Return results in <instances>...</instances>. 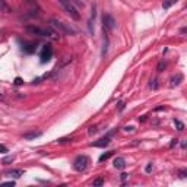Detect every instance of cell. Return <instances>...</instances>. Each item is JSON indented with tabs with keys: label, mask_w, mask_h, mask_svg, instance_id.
I'll list each match as a JSON object with an SVG mask.
<instances>
[{
	"label": "cell",
	"mask_w": 187,
	"mask_h": 187,
	"mask_svg": "<svg viewBox=\"0 0 187 187\" xmlns=\"http://www.w3.org/2000/svg\"><path fill=\"white\" fill-rule=\"evenodd\" d=\"M102 22H104V29H107V31L113 29L116 27V21H114V18L111 16V15H104Z\"/></svg>",
	"instance_id": "8992f818"
},
{
	"label": "cell",
	"mask_w": 187,
	"mask_h": 187,
	"mask_svg": "<svg viewBox=\"0 0 187 187\" xmlns=\"http://www.w3.org/2000/svg\"><path fill=\"white\" fill-rule=\"evenodd\" d=\"M6 176H10L13 178H19L21 176H23V170H10L6 172Z\"/></svg>",
	"instance_id": "5bb4252c"
},
{
	"label": "cell",
	"mask_w": 187,
	"mask_h": 187,
	"mask_svg": "<svg viewBox=\"0 0 187 187\" xmlns=\"http://www.w3.org/2000/svg\"><path fill=\"white\" fill-rule=\"evenodd\" d=\"M161 110H165V108H164V107H156V108H155V111H161Z\"/></svg>",
	"instance_id": "e575fe53"
},
{
	"label": "cell",
	"mask_w": 187,
	"mask_h": 187,
	"mask_svg": "<svg viewBox=\"0 0 187 187\" xmlns=\"http://www.w3.org/2000/svg\"><path fill=\"white\" fill-rule=\"evenodd\" d=\"M3 186H12V187H13V186H15V181H6V183H3Z\"/></svg>",
	"instance_id": "f546056e"
},
{
	"label": "cell",
	"mask_w": 187,
	"mask_h": 187,
	"mask_svg": "<svg viewBox=\"0 0 187 187\" xmlns=\"http://www.w3.org/2000/svg\"><path fill=\"white\" fill-rule=\"evenodd\" d=\"M59 3L61 5V7L66 10V13L72 19H75V21H79L81 19V15H79L78 9L75 7V5H73V0H59Z\"/></svg>",
	"instance_id": "7a4b0ae2"
},
{
	"label": "cell",
	"mask_w": 187,
	"mask_h": 187,
	"mask_svg": "<svg viewBox=\"0 0 187 187\" xmlns=\"http://www.w3.org/2000/svg\"><path fill=\"white\" fill-rule=\"evenodd\" d=\"M13 159H15L13 156H6V158L2 159V164H3V165H9L10 162H13Z\"/></svg>",
	"instance_id": "2e32d148"
},
{
	"label": "cell",
	"mask_w": 187,
	"mask_h": 187,
	"mask_svg": "<svg viewBox=\"0 0 187 187\" xmlns=\"http://www.w3.org/2000/svg\"><path fill=\"white\" fill-rule=\"evenodd\" d=\"M120 177H121V181L124 183V181H126V180H127V177H129V174H126V172H123V174H121V176H120Z\"/></svg>",
	"instance_id": "484cf974"
},
{
	"label": "cell",
	"mask_w": 187,
	"mask_h": 187,
	"mask_svg": "<svg viewBox=\"0 0 187 187\" xmlns=\"http://www.w3.org/2000/svg\"><path fill=\"white\" fill-rule=\"evenodd\" d=\"M145 170H146V172H151V171H152V164H148Z\"/></svg>",
	"instance_id": "f1b7e54d"
},
{
	"label": "cell",
	"mask_w": 187,
	"mask_h": 187,
	"mask_svg": "<svg viewBox=\"0 0 187 187\" xmlns=\"http://www.w3.org/2000/svg\"><path fill=\"white\" fill-rule=\"evenodd\" d=\"M0 3H2V10L5 12V13H7L9 9H7V5H6V0H0Z\"/></svg>",
	"instance_id": "44dd1931"
},
{
	"label": "cell",
	"mask_w": 187,
	"mask_h": 187,
	"mask_svg": "<svg viewBox=\"0 0 187 187\" xmlns=\"http://www.w3.org/2000/svg\"><path fill=\"white\" fill-rule=\"evenodd\" d=\"M91 145L95 146V148H105V146L110 145V138H108V136H105V138L99 139V140H96V142H92Z\"/></svg>",
	"instance_id": "9c48e42d"
},
{
	"label": "cell",
	"mask_w": 187,
	"mask_h": 187,
	"mask_svg": "<svg viewBox=\"0 0 187 187\" xmlns=\"http://www.w3.org/2000/svg\"><path fill=\"white\" fill-rule=\"evenodd\" d=\"M124 130H126V132H133L134 127H132V126H126V127H124Z\"/></svg>",
	"instance_id": "4dcf8cb0"
},
{
	"label": "cell",
	"mask_w": 187,
	"mask_h": 187,
	"mask_svg": "<svg viewBox=\"0 0 187 187\" xmlns=\"http://www.w3.org/2000/svg\"><path fill=\"white\" fill-rule=\"evenodd\" d=\"M27 31L35 35H41V37H48L51 40H59V34L56 31H53L51 28H40V27H32V25H28Z\"/></svg>",
	"instance_id": "6da1fadb"
},
{
	"label": "cell",
	"mask_w": 187,
	"mask_h": 187,
	"mask_svg": "<svg viewBox=\"0 0 187 187\" xmlns=\"http://www.w3.org/2000/svg\"><path fill=\"white\" fill-rule=\"evenodd\" d=\"M113 156V151L111 152H107V154H102L101 156H99V162H102V161H107L108 158H111Z\"/></svg>",
	"instance_id": "9a60e30c"
},
{
	"label": "cell",
	"mask_w": 187,
	"mask_h": 187,
	"mask_svg": "<svg viewBox=\"0 0 187 187\" xmlns=\"http://www.w3.org/2000/svg\"><path fill=\"white\" fill-rule=\"evenodd\" d=\"M104 184V178L102 177H98L96 180H94V186H102Z\"/></svg>",
	"instance_id": "d6986e66"
},
{
	"label": "cell",
	"mask_w": 187,
	"mask_h": 187,
	"mask_svg": "<svg viewBox=\"0 0 187 187\" xmlns=\"http://www.w3.org/2000/svg\"><path fill=\"white\" fill-rule=\"evenodd\" d=\"M174 3V0H164V3H162V7L164 9H170Z\"/></svg>",
	"instance_id": "ac0fdd59"
},
{
	"label": "cell",
	"mask_w": 187,
	"mask_h": 187,
	"mask_svg": "<svg viewBox=\"0 0 187 187\" xmlns=\"http://www.w3.org/2000/svg\"><path fill=\"white\" fill-rule=\"evenodd\" d=\"M89 158L86 156V155H79V156H76V159L73 161V168L76 170V171H79V172H82V171H85L86 168L89 167Z\"/></svg>",
	"instance_id": "3957f363"
},
{
	"label": "cell",
	"mask_w": 187,
	"mask_h": 187,
	"mask_svg": "<svg viewBox=\"0 0 187 187\" xmlns=\"http://www.w3.org/2000/svg\"><path fill=\"white\" fill-rule=\"evenodd\" d=\"M145 120H146V116H140V117H139V121H140V123H143Z\"/></svg>",
	"instance_id": "d6a6232c"
},
{
	"label": "cell",
	"mask_w": 187,
	"mask_h": 187,
	"mask_svg": "<svg viewBox=\"0 0 187 187\" xmlns=\"http://www.w3.org/2000/svg\"><path fill=\"white\" fill-rule=\"evenodd\" d=\"M40 136H43V132H40V130H32V132L25 133V134H23V139H25V140H34V139H37V138H40Z\"/></svg>",
	"instance_id": "52a82bcc"
},
{
	"label": "cell",
	"mask_w": 187,
	"mask_h": 187,
	"mask_svg": "<svg viewBox=\"0 0 187 187\" xmlns=\"http://www.w3.org/2000/svg\"><path fill=\"white\" fill-rule=\"evenodd\" d=\"M107 51H108V31H107V29H104V45H102L101 56H102V57H105Z\"/></svg>",
	"instance_id": "30bf717a"
},
{
	"label": "cell",
	"mask_w": 187,
	"mask_h": 187,
	"mask_svg": "<svg viewBox=\"0 0 187 187\" xmlns=\"http://www.w3.org/2000/svg\"><path fill=\"white\" fill-rule=\"evenodd\" d=\"M165 67H167V65L164 63V61H159V63H158V67H156V70H158V72H162Z\"/></svg>",
	"instance_id": "ffe728a7"
},
{
	"label": "cell",
	"mask_w": 187,
	"mask_h": 187,
	"mask_svg": "<svg viewBox=\"0 0 187 187\" xmlns=\"http://www.w3.org/2000/svg\"><path fill=\"white\" fill-rule=\"evenodd\" d=\"M13 83H15L16 86H19V85H22V83H23V81H22L21 78H16V79L13 81Z\"/></svg>",
	"instance_id": "cb8c5ba5"
},
{
	"label": "cell",
	"mask_w": 187,
	"mask_h": 187,
	"mask_svg": "<svg viewBox=\"0 0 187 187\" xmlns=\"http://www.w3.org/2000/svg\"><path fill=\"white\" fill-rule=\"evenodd\" d=\"M95 132H96V126H91V127H89V132H88V133H89V134H94Z\"/></svg>",
	"instance_id": "4316f807"
},
{
	"label": "cell",
	"mask_w": 187,
	"mask_h": 187,
	"mask_svg": "<svg viewBox=\"0 0 187 187\" xmlns=\"http://www.w3.org/2000/svg\"><path fill=\"white\" fill-rule=\"evenodd\" d=\"M124 108V102H118V111H123Z\"/></svg>",
	"instance_id": "1f68e13d"
},
{
	"label": "cell",
	"mask_w": 187,
	"mask_h": 187,
	"mask_svg": "<svg viewBox=\"0 0 187 187\" xmlns=\"http://www.w3.org/2000/svg\"><path fill=\"white\" fill-rule=\"evenodd\" d=\"M181 174H183L184 177H187V171H184V172H181Z\"/></svg>",
	"instance_id": "d590c367"
},
{
	"label": "cell",
	"mask_w": 187,
	"mask_h": 187,
	"mask_svg": "<svg viewBox=\"0 0 187 187\" xmlns=\"http://www.w3.org/2000/svg\"><path fill=\"white\" fill-rule=\"evenodd\" d=\"M67 142H72V139H69V138H61V139H57V143H67Z\"/></svg>",
	"instance_id": "603a6c76"
},
{
	"label": "cell",
	"mask_w": 187,
	"mask_h": 187,
	"mask_svg": "<svg viewBox=\"0 0 187 187\" xmlns=\"http://www.w3.org/2000/svg\"><path fill=\"white\" fill-rule=\"evenodd\" d=\"M0 151H2V154H6L7 152V148L5 145H0Z\"/></svg>",
	"instance_id": "83f0119b"
},
{
	"label": "cell",
	"mask_w": 187,
	"mask_h": 187,
	"mask_svg": "<svg viewBox=\"0 0 187 187\" xmlns=\"http://www.w3.org/2000/svg\"><path fill=\"white\" fill-rule=\"evenodd\" d=\"M181 148H183V149H186V148H187V140L181 142Z\"/></svg>",
	"instance_id": "836d02e7"
},
{
	"label": "cell",
	"mask_w": 187,
	"mask_h": 187,
	"mask_svg": "<svg viewBox=\"0 0 187 187\" xmlns=\"http://www.w3.org/2000/svg\"><path fill=\"white\" fill-rule=\"evenodd\" d=\"M53 57V47L50 44H45L40 53V59H41V63H47V61Z\"/></svg>",
	"instance_id": "5b68a950"
},
{
	"label": "cell",
	"mask_w": 187,
	"mask_h": 187,
	"mask_svg": "<svg viewBox=\"0 0 187 187\" xmlns=\"http://www.w3.org/2000/svg\"><path fill=\"white\" fill-rule=\"evenodd\" d=\"M22 50L25 53L31 54V53H34L37 50V43H22Z\"/></svg>",
	"instance_id": "ba28073f"
},
{
	"label": "cell",
	"mask_w": 187,
	"mask_h": 187,
	"mask_svg": "<svg viewBox=\"0 0 187 187\" xmlns=\"http://www.w3.org/2000/svg\"><path fill=\"white\" fill-rule=\"evenodd\" d=\"M114 167H116L117 170H123L124 167H126V161H124V158L117 156V158L114 159Z\"/></svg>",
	"instance_id": "7c38bea8"
},
{
	"label": "cell",
	"mask_w": 187,
	"mask_h": 187,
	"mask_svg": "<svg viewBox=\"0 0 187 187\" xmlns=\"http://www.w3.org/2000/svg\"><path fill=\"white\" fill-rule=\"evenodd\" d=\"M181 81H183V75H181V73H177L176 76L171 78V81H170L171 83H170V85H171V86H178V85L181 83Z\"/></svg>",
	"instance_id": "4fadbf2b"
},
{
	"label": "cell",
	"mask_w": 187,
	"mask_h": 187,
	"mask_svg": "<svg viewBox=\"0 0 187 187\" xmlns=\"http://www.w3.org/2000/svg\"><path fill=\"white\" fill-rule=\"evenodd\" d=\"M151 88H152V89H158V79H156V78L151 81Z\"/></svg>",
	"instance_id": "7402d4cb"
},
{
	"label": "cell",
	"mask_w": 187,
	"mask_h": 187,
	"mask_svg": "<svg viewBox=\"0 0 187 187\" xmlns=\"http://www.w3.org/2000/svg\"><path fill=\"white\" fill-rule=\"evenodd\" d=\"M95 15H96V12H95V5H92V15H91V19L88 21V28H89V32L94 34V21H95Z\"/></svg>",
	"instance_id": "8fae6325"
},
{
	"label": "cell",
	"mask_w": 187,
	"mask_h": 187,
	"mask_svg": "<svg viewBox=\"0 0 187 187\" xmlns=\"http://www.w3.org/2000/svg\"><path fill=\"white\" fill-rule=\"evenodd\" d=\"M177 143H178V139H172V140L170 142V148H174Z\"/></svg>",
	"instance_id": "d4e9b609"
},
{
	"label": "cell",
	"mask_w": 187,
	"mask_h": 187,
	"mask_svg": "<svg viewBox=\"0 0 187 187\" xmlns=\"http://www.w3.org/2000/svg\"><path fill=\"white\" fill-rule=\"evenodd\" d=\"M50 23H51V27H53V28H56L57 31L63 32V34H75V32H76L73 28L67 27L66 23L60 22V21H57V19H51V21H50Z\"/></svg>",
	"instance_id": "277c9868"
},
{
	"label": "cell",
	"mask_w": 187,
	"mask_h": 187,
	"mask_svg": "<svg viewBox=\"0 0 187 187\" xmlns=\"http://www.w3.org/2000/svg\"><path fill=\"white\" fill-rule=\"evenodd\" d=\"M174 124H176V127H177V130H184V124L180 121V120H176V118H174Z\"/></svg>",
	"instance_id": "e0dca14e"
}]
</instances>
